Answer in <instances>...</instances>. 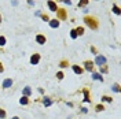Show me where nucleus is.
Masks as SVG:
<instances>
[{"label": "nucleus", "mask_w": 121, "mask_h": 119, "mask_svg": "<svg viewBox=\"0 0 121 119\" xmlns=\"http://www.w3.org/2000/svg\"><path fill=\"white\" fill-rule=\"evenodd\" d=\"M84 21H85L87 26H89L91 29H96V27H98V23L95 22V19H94V18H85Z\"/></svg>", "instance_id": "nucleus-1"}, {"label": "nucleus", "mask_w": 121, "mask_h": 119, "mask_svg": "<svg viewBox=\"0 0 121 119\" xmlns=\"http://www.w3.org/2000/svg\"><path fill=\"white\" fill-rule=\"evenodd\" d=\"M95 63L100 67V66H103V64H106V58L102 55H96V58H95Z\"/></svg>", "instance_id": "nucleus-2"}, {"label": "nucleus", "mask_w": 121, "mask_h": 119, "mask_svg": "<svg viewBox=\"0 0 121 119\" xmlns=\"http://www.w3.org/2000/svg\"><path fill=\"white\" fill-rule=\"evenodd\" d=\"M84 69H85L87 71H92V70H94V63L89 62V60H85V62H84Z\"/></svg>", "instance_id": "nucleus-3"}, {"label": "nucleus", "mask_w": 121, "mask_h": 119, "mask_svg": "<svg viewBox=\"0 0 121 119\" xmlns=\"http://www.w3.org/2000/svg\"><path fill=\"white\" fill-rule=\"evenodd\" d=\"M39 62H40V55L39 54L32 55V58H30V64H37Z\"/></svg>", "instance_id": "nucleus-4"}, {"label": "nucleus", "mask_w": 121, "mask_h": 119, "mask_svg": "<svg viewBox=\"0 0 121 119\" xmlns=\"http://www.w3.org/2000/svg\"><path fill=\"white\" fill-rule=\"evenodd\" d=\"M1 86L4 88V89H8L10 86H13V79H11V78L4 79V82H3V85H1Z\"/></svg>", "instance_id": "nucleus-5"}, {"label": "nucleus", "mask_w": 121, "mask_h": 119, "mask_svg": "<svg viewBox=\"0 0 121 119\" xmlns=\"http://www.w3.org/2000/svg\"><path fill=\"white\" fill-rule=\"evenodd\" d=\"M48 7H50L51 11H57V10H58L57 3H55V1H52V0H50V1H48Z\"/></svg>", "instance_id": "nucleus-6"}, {"label": "nucleus", "mask_w": 121, "mask_h": 119, "mask_svg": "<svg viewBox=\"0 0 121 119\" xmlns=\"http://www.w3.org/2000/svg\"><path fill=\"white\" fill-rule=\"evenodd\" d=\"M72 69H73V71L76 73V74H79V75H80V74H83V71H84V70L81 69L80 66H77V64H74V66H73Z\"/></svg>", "instance_id": "nucleus-7"}, {"label": "nucleus", "mask_w": 121, "mask_h": 119, "mask_svg": "<svg viewBox=\"0 0 121 119\" xmlns=\"http://www.w3.org/2000/svg\"><path fill=\"white\" fill-rule=\"evenodd\" d=\"M92 79H96V81H100V82H103V77H102L99 73H92Z\"/></svg>", "instance_id": "nucleus-8"}, {"label": "nucleus", "mask_w": 121, "mask_h": 119, "mask_svg": "<svg viewBox=\"0 0 121 119\" xmlns=\"http://www.w3.org/2000/svg\"><path fill=\"white\" fill-rule=\"evenodd\" d=\"M36 41H37L39 44H44V42H46V37L41 36V34H37V36H36Z\"/></svg>", "instance_id": "nucleus-9"}, {"label": "nucleus", "mask_w": 121, "mask_h": 119, "mask_svg": "<svg viewBox=\"0 0 121 119\" xmlns=\"http://www.w3.org/2000/svg\"><path fill=\"white\" fill-rule=\"evenodd\" d=\"M43 104H44L46 107H50V105L52 104V100H51L50 97H43Z\"/></svg>", "instance_id": "nucleus-10"}, {"label": "nucleus", "mask_w": 121, "mask_h": 119, "mask_svg": "<svg viewBox=\"0 0 121 119\" xmlns=\"http://www.w3.org/2000/svg\"><path fill=\"white\" fill-rule=\"evenodd\" d=\"M30 95H32V89H30V86H25L24 88V96L29 97Z\"/></svg>", "instance_id": "nucleus-11"}, {"label": "nucleus", "mask_w": 121, "mask_h": 119, "mask_svg": "<svg viewBox=\"0 0 121 119\" xmlns=\"http://www.w3.org/2000/svg\"><path fill=\"white\" fill-rule=\"evenodd\" d=\"M19 104H22V105H26V104H29V99H28L26 96H22V97L19 99Z\"/></svg>", "instance_id": "nucleus-12"}, {"label": "nucleus", "mask_w": 121, "mask_h": 119, "mask_svg": "<svg viewBox=\"0 0 121 119\" xmlns=\"http://www.w3.org/2000/svg\"><path fill=\"white\" fill-rule=\"evenodd\" d=\"M57 12H58V16H59L61 19L66 18V12H65V10H59V8H58V10H57Z\"/></svg>", "instance_id": "nucleus-13"}, {"label": "nucleus", "mask_w": 121, "mask_h": 119, "mask_svg": "<svg viewBox=\"0 0 121 119\" xmlns=\"http://www.w3.org/2000/svg\"><path fill=\"white\" fill-rule=\"evenodd\" d=\"M91 99H89V95H88V90L84 89V103H89Z\"/></svg>", "instance_id": "nucleus-14"}, {"label": "nucleus", "mask_w": 121, "mask_h": 119, "mask_svg": "<svg viewBox=\"0 0 121 119\" xmlns=\"http://www.w3.org/2000/svg\"><path fill=\"white\" fill-rule=\"evenodd\" d=\"M50 26H51V27H58V26H59V21H58V19L50 21Z\"/></svg>", "instance_id": "nucleus-15"}, {"label": "nucleus", "mask_w": 121, "mask_h": 119, "mask_svg": "<svg viewBox=\"0 0 121 119\" xmlns=\"http://www.w3.org/2000/svg\"><path fill=\"white\" fill-rule=\"evenodd\" d=\"M112 89H113V90L116 92V93H118V92L121 90V89H120V85H118V84H114L113 86H112Z\"/></svg>", "instance_id": "nucleus-16"}, {"label": "nucleus", "mask_w": 121, "mask_h": 119, "mask_svg": "<svg viewBox=\"0 0 121 119\" xmlns=\"http://www.w3.org/2000/svg\"><path fill=\"white\" fill-rule=\"evenodd\" d=\"M103 110H105V107H103L102 104H98L96 107H95V111H96V112H99V111H103Z\"/></svg>", "instance_id": "nucleus-17"}, {"label": "nucleus", "mask_w": 121, "mask_h": 119, "mask_svg": "<svg viewBox=\"0 0 121 119\" xmlns=\"http://www.w3.org/2000/svg\"><path fill=\"white\" fill-rule=\"evenodd\" d=\"M102 100H103V101H107V103H112V101H113V99H112V97H109V96H103V97H102Z\"/></svg>", "instance_id": "nucleus-18"}, {"label": "nucleus", "mask_w": 121, "mask_h": 119, "mask_svg": "<svg viewBox=\"0 0 121 119\" xmlns=\"http://www.w3.org/2000/svg\"><path fill=\"white\" fill-rule=\"evenodd\" d=\"M6 115H7V114H6V111L0 108V119H4V118H6Z\"/></svg>", "instance_id": "nucleus-19"}, {"label": "nucleus", "mask_w": 121, "mask_h": 119, "mask_svg": "<svg viewBox=\"0 0 121 119\" xmlns=\"http://www.w3.org/2000/svg\"><path fill=\"white\" fill-rule=\"evenodd\" d=\"M3 45H6V38L3 36H0V47H3Z\"/></svg>", "instance_id": "nucleus-20"}, {"label": "nucleus", "mask_w": 121, "mask_h": 119, "mask_svg": "<svg viewBox=\"0 0 121 119\" xmlns=\"http://www.w3.org/2000/svg\"><path fill=\"white\" fill-rule=\"evenodd\" d=\"M76 32H77V36H81V34L84 33V29H83V27H77Z\"/></svg>", "instance_id": "nucleus-21"}, {"label": "nucleus", "mask_w": 121, "mask_h": 119, "mask_svg": "<svg viewBox=\"0 0 121 119\" xmlns=\"http://www.w3.org/2000/svg\"><path fill=\"white\" fill-rule=\"evenodd\" d=\"M100 73H103V74H105V73H107V66H106V64L100 66Z\"/></svg>", "instance_id": "nucleus-22"}, {"label": "nucleus", "mask_w": 121, "mask_h": 119, "mask_svg": "<svg viewBox=\"0 0 121 119\" xmlns=\"http://www.w3.org/2000/svg\"><path fill=\"white\" fill-rule=\"evenodd\" d=\"M59 66H61L62 69H63V67H67V66H69V63H67L66 60H62V62H61V64H59Z\"/></svg>", "instance_id": "nucleus-23"}, {"label": "nucleus", "mask_w": 121, "mask_h": 119, "mask_svg": "<svg viewBox=\"0 0 121 119\" xmlns=\"http://www.w3.org/2000/svg\"><path fill=\"white\" fill-rule=\"evenodd\" d=\"M87 3H88V0H80V1H79V6H80V7H83V6H85Z\"/></svg>", "instance_id": "nucleus-24"}, {"label": "nucleus", "mask_w": 121, "mask_h": 119, "mask_svg": "<svg viewBox=\"0 0 121 119\" xmlns=\"http://www.w3.org/2000/svg\"><path fill=\"white\" fill-rule=\"evenodd\" d=\"M70 37H72V38H76V37H77V32H76V29H74V30H72V33H70Z\"/></svg>", "instance_id": "nucleus-25"}, {"label": "nucleus", "mask_w": 121, "mask_h": 119, "mask_svg": "<svg viewBox=\"0 0 121 119\" xmlns=\"http://www.w3.org/2000/svg\"><path fill=\"white\" fill-rule=\"evenodd\" d=\"M57 78L58 79H63V73H62V71L57 73Z\"/></svg>", "instance_id": "nucleus-26"}, {"label": "nucleus", "mask_w": 121, "mask_h": 119, "mask_svg": "<svg viewBox=\"0 0 121 119\" xmlns=\"http://www.w3.org/2000/svg\"><path fill=\"white\" fill-rule=\"evenodd\" d=\"M113 11L116 12V14H120V8L117 7V6H113Z\"/></svg>", "instance_id": "nucleus-27"}, {"label": "nucleus", "mask_w": 121, "mask_h": 119, "mask_svg": "<svg viewBox=\"0 0 121 119\" xmlns=\"http://www.w3.org/2000/svg\"><path fill=\"white\" fill-rule=\"evenodd\" d=\"M4 71V67H3V64L0 63V73H3Z\"/></svg>", "instance_id": "nucleus-28"}, {"label": "nucleus", "mask_w": 121, "mask_h": 119, "mask_svg": "<svg viewBox=\"0 0 121 119\" xmlns=\"http://www.w3.org/2000/svg\"><path fill=\"white\" fill-rule=\"evenodd\" d=\"M91 51H92V52H94V54L96 55V49H95V48H94V47H91Z\"/></svg>", "instance_id": "nucleus-29"}, {"label": "nucleus", "mask_w": 121, "mask_h": 119, "mask_svg": "<svg viewBox=\"0 0 121 119\" xmlns=\"http://www.w3.org/2000/svg\"><path fill=\"white\" fill-rule=\"evenodd\" d=\"M43 21H48V16H47V15H43Z\"/></svg>", "instance_id": "nucleus-30"}, {"label": "nucleus", "mask_w": 121, "mask_h": 119, "mask_svg": "<svg viewBox=\"0 0 121 119\" xmlns=\"http://www.w3.org/2000/svg\"><path fill=\"white\" fill-rule=\"evenodd\" d=\"M13 119H19V118H18V116H14V118H13Z\"/></svg>", "instance_id": "nucleus-31"}, {"label": "nucleus", "mask_w": 121, "mask_h": 119, "mask_svg": "<svg viewBox=\"0 0 121 119\" xmlns=\"http://www.w3.org/2000/svg\"><path fill=\"white\" fill-rule=\"evenodd\" d=\"M0 22H1V15H0Z\"/></svg>", "instance_id": "nucleus-32"}]
</instances>
